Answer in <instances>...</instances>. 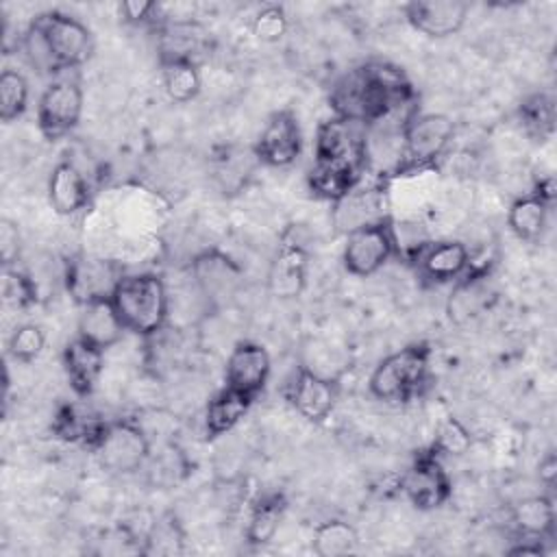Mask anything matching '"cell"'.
<instances>
[{"instance_id":"obj_42","label":"cell","mask_w":557,"mask_h":557,"mask_svg":"<svg viewBox=\"0 0 557 557\" xmlns=\"http://www.w3.org/2000/svg\"><path fill=\"white\" fill-rule=\"evenodd\" d=\"M555 476H557V459L553 453H548L542 461H540V481L548 487L555 485Z\"/></svg>"},{"instance_id":"obj_41","label":"cell","mask_w":557,"mask_h":557,"mask_svg":"<svg viewBox=\"0 0 557 557\" xmlns=\"http://www.w3.org/2000/svg\"><path fill=\"white\" fill-rule=\"evenodd\" d=\"M507 553L513 555V557H542L544 548H542V544L537 540L522 537V542L518 546H511Z\"/></svg>"},{"instance_id":"obj_2","label":"cell","mask_w":557,"mask_h":557,"mask_svg":"<svg viewBox=\"0 0 557 557\" xmlns=\"http://www.w3.org/2000/svg\"><path fill=\"white\" fill-rule=\"evenodd\" d=\"M24 52L39 72H61L83 65L94 50L91 30L61 11L39 13L22 37Z\"/></svg>"},{"instance_id":"obj_34","label":"cell","mask_w":557,"mask_h":557,"mask_svg":"<svg viewBox=\"0 0 557 557\" xmlns=\"http://www.w3.org/2000/svg\"><path fill=\"white\" fill-rule=\"evenodd\" d=\"M146 553L174 555L183 550V531L174 516H163L154 520L146 533Z\"/></svg>"},{"instance_id":"obj_28","label":"cell","mask_w":557,"mask_h":557,"mask_svg":"<svg viewBox=\"0 0 557 557\" xmlns=\"http://www.w3.org/2000/svg\"><path fill=\"white\" fill-rule=\"evenodd\" d=\"M205 48L202 30L191 22H172L159 30L161 61H191Z\"/></svg>"},{"instance_id":"obj_9","label":"cell","mask_w":557,"mask_h":557,"mask_svg":"<svg viewBox=\"0 0 557 557\" xmlns=\"http://www.w3.org/2000/svg\"><path fill=\"white\" fill-rule=\"evenodd\" d=\"M400 490L407 500L422 511L437 509L448 500L450 479L440 461V455L433 448L416 455V459L400 479Z\"/></svg>"},{"instance_id":"obj_29","label":"cell","mask_w":557,"mask_h":557,"mask_svg":"<svg viewBox=\"0 0 557 557\" xmlns=\"http://www.w3.org/2000/svg\"><path fill=\"white\" fill-rule=\"evenodd\" d=\"M285 496L281 492H268L263 494L250 509L248 527H246V537L250 544H268L283 520L285 513Z\"/></svg>"},{"instance_id":"obj_7","label":"cell","mask_w":557,"mask_h":557,"mask_svg":"<svg viewBox=\"0 0 557 557\" xmlns=\"http://www.w3.org/2000/svg\"><path fill=\"white\" fill-rule=\"evenodd\" d=\"M94 455L111 474H133L150 459V440L144 429L131 420L109 422Z\"/></svg>"},{"instance_id":"obj_23","label":"cell","mask_w":557,"mask_h":557,"mask_svg":"<svg viewBox=\"0 0 557 557\" xmlns=\"http://www.w3.org/2000/svg\"><path fill=\"white\" fill-rule=\"evenodd\" d=\"M363 168L350 163H333V161H313L307 183L309 189L329 202H339L346 198L361 181Z\"/></svg>"},{"instance_id":"obj_38","label":"cell","mask_w":557,"mask_h":557,"mask_svg":"<svg viewBox=\"0 0 557 557\" xmlns=\"http://www.w3.org/2000/svg\"><path fill=\"white\" fill-rule=\"evenodd\" d=\"M470 433L461 426V422H457L455 418H446L440 429L437 435L433 440V450L437 455H461L468 450L470 446Z\"/></svg>"},{"instance_id":"obj_33","label":"cell","mask_w":557,"mask_h":557,"mask_svg":"<svg viewBox=\"0 0 557 557\" xmlns=\"http://www.w3.org/2000/svg\"><path fill=\"white\" fill-rule=\"evenodd\" d=\"M520 120L524 128L544 139L555 128V104L548 94H531L520 102Z\"/></svg>"},{"instance_id":"obj_1","label":"cell","mask_w":557,"mask_h":557,"mask_svg":"<svg viewBox=\"0 0 557 557\" xmlns=\"http://www.w3.org/2000/svg\"><path fill=\"white\" fill-rule=\"evenodd\" d=\"M413 91L396 65L366 63L344 74L331 89L333 113L370 126L409 104Z\"/></svg>"},{"instance_id":"obj_31","label":"cell","mask_w":557,"mask_h":557,"mask_svg":"<svg viewBox=\"0 0 557 557\" xmlns=\"http://www.w3.org/2000/svg\"><path fill=\"white\" fill-rule=\"evenodd\" d=\"M357 546V531L346 520L333 518L313 529L311 548L320 557H342L352 553Z\"/></svg>"},{"instance_id":"obj_4","label":"cell","mask_w":557,"mask_h":557,"mask_svg":"<svg viewBox=\"0 0 557 557\" xmlns=\"http://www.w3.org/2000/svg\"><path fill=\"white\" fill-rule=\"evenodd\" d=\"M431 348L424 342L409 344L376 363L370 374V392L385 403H407L429 381Z\"/></svg>"},{"instance_id":"obj_18","label":"cell","mask_w":557,"mask_h":557,"mask_svg":"<svg viewBox=\"0 0 557 557\" xmlns=\"http://www.w3.org/2000/svg\"><path fill=\"white\" fill-rule=\"evenodd\" d=\"M494 298H496V289L485 268L466 272L455 281V287L448 296V302H446L448 320L455 324H466L479 318L485 309H490Z\"/></svg>"},{"instance_id":"obj_35","label":"cell","mask_w":557,"mask_h":557,"mask_svg":"<svg viewBox=\"0 0 557 557\" xmlns=\"http://www.w3.org/2000/svg\"><path fill=\"white\" fill-rule=\"evenodd\" d=\"M46 346V333L39 324H20L9 337V355L20 363L35 361Z\"/></svg>"},{"instance_id":"obj_30","label":"cell","mask_w":557,"mask_h":557,"mask_svg":"<svg viewBox=\"0 0 557 557\" xmlns=\"http://www.w3.org/2000/svg\"><path fill=\"white\" fill-rule=\"evenodd\" d=\"M161 81L168 98L178 104L194 100L202 85L198 63L191 61H161Z\"/></svg>"},{"instance_id":"obj_11","label":"cell","mask_w":557,"mask_h":557,"mask_svg":"<svg viewBox=\"0 0 557 557\" xmlns=\"http://www.w3.org/2000/svg\"><path fill=\"white\" fill-rule=\"evenodd\" d=\"M189 272L200 296L211 305L231 300L244 281L242 268L228 255L215 248L194 257Z\"/></svg>"},{"instance_id":"obj_26","label":"cell","mask_w":557,"mask_h":557,"mask_svg":"<svg viewBox=\"0 0 557 557\" xmlns=\"http://www.w3.org/2000/svg\"><path fill=\"white\" fill-rule=\"evenodd\" d=\"M550 202L535 191L516 198L507 211V224L511 233L522 242H537L546 228Z\"/></svg>"},{"instance_id":"obj_12","label":"cell","mask_w":557,"mask_h":557,"mask_svg":"<svg viewBox=\"0 0 557 557\" xmlns=\"http://www.w3.org/2000/svg\"><path fill=\"white\" fill-rule=\"evenodd\" d=\"M124 272L115 261L98 257H76L67 263L65 287L78 305H85L91 300L111 298Z\"/></svg>"},{"instance_id":"obj_19","label":"cell","mask_w":557,"mask_h":557,"mask_svg":"<svg viewBox=\"0 0 557 557\" xmlns=\"http://www.w3.org/2000/svg\"><path fill=\"white\" fill-rule=\"evenodd\" d=\"M61 359L74 394L81 398L89 396L96 389V383L104 370V350L76 335L72 342L65 344Z\"/></svg>"},{"instance_id":"obj_36","label":"cell","mask_w":557,"mask_h":557,"mask_svg":"<svg viewBox=\"0 0 557 557\" xmlns=\"http://www.w3.org/2000/svg\"><path fill=\"white\" fill-rule=\"evenodd\" d=\"M2 298L7 305H11L15 309H26L37 300V287L24 272L4 268Z\"/></svg>"},{"instance_id":"obj_14","label":"cell","mask_w":557,"mask_h":557,"mask_svg":"<svg viewBox=\"0 0 557 557\" xmlns=\"http://www.w3.org/2000/svg\"><path fill=\"white\" fill-rule=\"evenodd\" d=\"M307 270H309V252L305 244L294 235V228H289L278 250L270 263L268 272V289L274 298H296L305 289L307 283Z\"/></svg>"},{"instance_id":"obj_39","label":"cell","mask_w":557,"mask_h":557,"mask_svg":"<svg viewBox=\"0 0 557 557\" xmlns=\"http://www.w3.org/2000/svg\"><path fill=\"white\" fill-rule=\"evenodd\" d=\"M20 231L17 224L9 218H2L0 222V259L4 268H11L13 263H17L20 257Z\"/></svg>"},{"instance_id":"obj_6","label":"cell","mask_w":557,"mask_h":557,"mask_svg":"<svg viewBox=\"0 0 557 557\" xmlns=\"http://www.w3.org/2000/svg\"><path fill=\"white\" fill-rule=\"evenodd\" d=\"M396 250L394 224L387 218L348 231L342 250L344 268L355 276H372Z\"/></svg>"},{"instance_id":"obj_27","label":"cell","mask_w":557,"mask_h":557,"mask_svg":"<svg viewBox=\"0 0 557 557\" xmlns=\"http://www.w3.org/2000/svg\"><path fill=\"white\" fill-rule=\"evenodd\" d=\"M511 522L522 537H550L555 529V505L544 494L522 498L511 507Z\"/></svg>"},{"instance_id":"obj_13","label":"cell","mask_w":557,"mask_h":557,"mask_svg":"<svg viewBox=\"0 0 557 557\" xmlns=\"http://www.w3.org/2000/svg\"><path fill=\"white\" fill-rule=\"evenodd\" d=\"M302 150V133L294 111L283 109L268 117L257 144L255 157L272 168L292 165Z\"/></svg>"},{"instance_id":"obj_8","label":"cell","mask_w":557,"mask_h":557,"mask_svg":"<svg viewBox=\"0 0 557 557\" xmlns=\"http://www.w3.org/2000/svg\"><path fill=\"white\" fill-rule=\"evenodd\" d=\"M83 89L76 81L61 78L50 83L37 104V126L48 141L72 133L83 115Z\"/></svg>"},{"instance_id":"obj_22","label":"cell","mask_w":557,"mask_h":557,"mask_svg":"<svg viewBox=\"0 0 557 557\" xmlns=\"http://www.w3.org/2000/svg\"><path fill=\"white\" fill-rule=\"evenodd\" d=\"M48 200L59 215H74L89 202V187L72 161H59L48 178Z\"/></svg>"},{"instance_id":"obj_16","label":"cell","mask_w":557,"mask_h":557,"mask_svg":"<svg viewBox=\"0 0 557 557\" xmlns=\"http://www.w3.org/2000/svg\"><path fill=\"white\" fill-rule=\"evenodd\" d=\"M270 368L272 361L265 346L257 342H237L226 359L224 385L257 398V394L268 383Z\"/></svg>"},{"instance_id":"obj_40","label":"cell","mask_w":557,"mask_h":557,"mask_svg":"<svg viewBox=\"0 0 557 557\" xmlns=\"http://www.w3.org/2000/svg\"><path fill=\"white\" fill-rule=\"evenodd\" d=\"M159 13V4L157 2H146V0H128L120 4V17H124V22L131 24H144V22H152Z\"/></svg>"},{"instance_id":"obj_24","label":"cell","mask_w":557,"mask_h":557,"mask_svg":"<svg viewBox=\"0 0 557 557\" xmlns=\"http://www.w3.org/2000/svg\"><path fill=\"white\" fill-rule=\"evenodd\" d=\"M255 396L244 394L239 389H233L224 385L220 392H215L205 409V431L209 440H215L224 433H228L250 409Z\"/></svg>"},{"instance_id":"obj_17","label":"cell","mask_w":557,"mask_h":557,"mask_svg":"<svg viewBox=\"0 0 557 557\" xmlns=\"http://www.w3.org/2000/svg\"><path fill=\"white\" fill-rule=\"evenodd\" d=\"M287 400L309 422H324L335 407V381L300 368L287 387Z\"/></svg>"},{"instance_id":"obj_32","label":"cell","mask_w":557,"mask_h":557,"mask_svg":"<svg viewBox=\"0 0 557 557\" xmlns=\"http://www.w3.org/2000/svg\"><path fill=\"white\" fill-rule=\"evenodd\" d=\"M28 107V81L15 70L0 74V120L4 124L24 115Z\"/></svg>"},{"instance_id":"obj_10","label":"cell","mask_w":557,"mask_h":557,"mask_svg":"<svg viewBox=\"0 0 557 557\" xmlns=\"http://www.w3.org/2000/svg\"><path fill=\"white\" fill-rule=\"evenodd\" d=\"M366 128L337 115L324 120L315 133V161L350 163L366 170Z\"/></svg>"},{"instance_id":"obj_37","label":"cell","mask_w":557,"mask_h":557,"mask_svg":"<svg viewBox=\"0 0 557 557\" xmlns=\"http://www.w3.org/2000/svg\"><path fill=\"white\" fill-rule=\"evenodd\" d=\"M287 15L281 7L276 4H270V7H263L255 17H252V35L259 39V41H265V44H274L278 39L285 37L287 33Z\"/></svg>"},{"instance_id":"obj_21","label":"cell","mask_w":557,"mask_h":557,"mask_svg":"<svg viewBox=\"0 0 557 557\" xmlns=\"http://www.w3.org/2000/svg\"><path fill=\"white\" fill-rule=\"evenodd\" d=\"M78 337L87 339L89 344L107 350L115 346L124 335V324L111 302V298H100L81 305L78 324H76Z\"/></svg>"},{"instance_id":"obj_15","label":"cell","mask_w":557,"mask_h":557,"mask_svg":"<svg viewBox=\"0 0 557 557\" xmlns=\"http://www.w3.org/2000/svg\"><path fill=\"white\" fill-rule=\"evenodd\" d=\"M470 4L463 0H413L405 4L407 22L422 35L442 39L461 30Z\"/></svg>"},{"instance_id":"obj_20","label":"cell","mask_w":557,"mask_h":557,"mask_svg":"<svg viewBox=\"0 0 557 557\" xmlns=\"http://www.w3.org/2000/svg\"><path fill=\"white\" fill-rule=\"evenodd\" d=\"M420 274L431 283L457 281L470 270V250L463 242L444 239L422 248L416 257Z\"/></svg>"},{"instance_id":"obj_25","label":"cell","mask_w":557,"mask_h":557,"mask_svg":"<svg viewBox=\"0 0 557 557\" xmlns=\"http://www.w3.org/2000/svg\"><path fill=\"white\" fill-rule=\"evenodd\" d=\"M107 426L109 422L100 420L89 411L78 409L76 405H63L52 422V431L57 437L65 442H81L89 450H96Z\"/></svg>"},{"instance_id":"obj_3","label":"cell","mask_w":557,"mask_h":557,"mask_svg":"<svg viewBox=\"0 0 557 557\" xmlns=\"http://www.w3.org/2000/svg\"><path fill=\"white\" fill-rule=\"evenodd\" d=\"M111 302L126 331L152 337L170 315V294L161 276L152 272L124 274L111 294Z\"/></svg>"},{"instance_id":"obj_5","label":"cell","mask_w":557,"mask_h":557,"mask_svg":"<svg viewBox=\"0 0 557 557\" xmlns=\"http://www.w3.org/2000/svg\"><path fill=\"white\" fill-rule=\"evenodd\" d=\"M455 122L444 113H411L403 126V148L398 174L433 165L448 148Z\"/></svg>"}]
</instances>
